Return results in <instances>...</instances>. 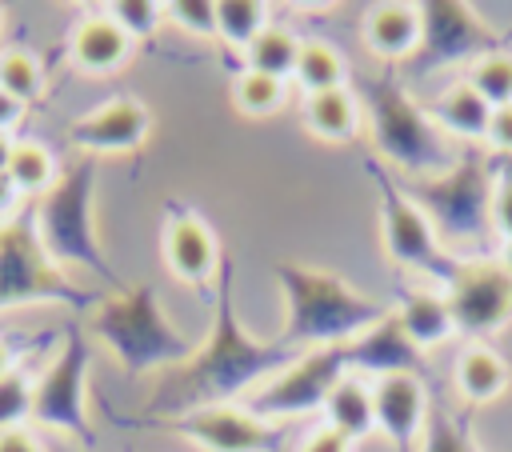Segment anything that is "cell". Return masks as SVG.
Returning <instances> with one entry per match:
<instances>
[{"mask_svg":"<svg viewBox=\"0 0 512 452\" xmlns=\"http://www.w3.org/2000/svg\"><path fill=\"white\" fill-rule=\"evenodd\" d=\"M300 352L284 348L280 340H256L244 332L240 316H236V300H232V260L224 256L220 276H216V316H212V332L200 356H192L172 392H168V412L172 420L196 408H212V404H232L236 396L260 388L264 380H272L276 372H284Z\"/></svg>","mask_w":512,"mask_h":452,"instance_id":"6da1fadb","label":"cell"},{"mask_svg":"<svg viewBox=\"0 0 512 452\" xmlns=\"http://www.w3.org/2000/svg\"><path fill=\"white\" fill-rule=\"evenodd\" d=\"M272 276H276L280 296H284V324H280L276 340L292 352L340 348L392 312L388 304L356 292L348 280H340L328 268L276 260Z\"/></svg>","mask_w":512,"mask_h":452,"instance_id":"7a4b0ae2","label":"cell"},{"mask_svg":"<svg viewBox=\"0 0 512 452\" xmlns=\"http://www.w3.org/2000/svg\"><path fill=\"white\" fill-rule=\"evenodd\" d=\"M352 92L360 112H368L376 156H384L396 176H436L456 160L428 108L416 104L396 76H356Z\"/></svg>","mask_w":512,"mask_h":452,"instance_id":"3957f363","label":"cell"},{"mask_svg":"<svg viewBox=\"0 0 512 452\" xmlns=\"http://www.w3.org/2000/svg\"><path fill=\"white\" fill-rule=\"evenodd\" d=\"M492 172L496 156L488 148H464L444 172L396 176V184L428 216L444 248L456 252V244H476L492 236Z\"/></svg>","mask_w":512,"mask_h":452,"instance_id":"277c9868","label":"cell"},{"mask_svg":"<svg viewBox=\"0 0 512 452\" xmlns=\"http://www.w3.org/2000/svg\"><path fill=\"white\" fill-rule=\"evenodd\" d=\"M368 172L376 180V196H380V240L388 260L408 272V276H428L440 288H448L464 264V256H456L452 248H444V240L436 236V228L428 224V216L400 192L396 176L384 172L376 160H368Z\"/></svg>","mask_w":512,"mask_h":452,"instance_id":"5b68a950","label":"cell"},{"mask_svg":"<svg viewBox=\"0 0 512 452\" xmlns=\"http://www.w3.org/2000/svg\"><path fill=\"white\" fill-rule=\"evenodd\" d=\"M344 376H348V368L340 360V348H312V352H300L284 372H276L272 380L252 388L244 408L268 424L312 416V412H324L332 388Z\"/></svg>","mask_w":512,"mask_h":452,"instance_id":"8992f818","label":"cell"},{"mask_svg":"<svg viewBox=\"0 0 512 452\" xmlns=\"http://www.w3.org/2000/svg\"><path fill=\"white\" fill-rule=\"evenodd\" d=\"M416 12H420V44L408 56L416 76L448 64H464V60L476 64L480 56L500 52L496 32L464 0H424L416 4Z\"/></svg>","mask_w":512,"mask_h":452,"instance_id":"52a82bcc","label":"cell"},{"mask_svg":"<svg viewBox=\"0 0 512 452\" xmlns=\"http://www.w3.org/2000/svg\"><path fill=\"white\" fill-rule=\"evenodd\" d=\"M456 336L480 344L512 324V272L496 256H468L456 280L444 288Z\"/></svg>","mask_w":512,"mask_h":452,"instance_id":"ba28073f","label":"cell"},{"mask_svg":"<svg viewBox=\"0 0 512 452\" xmlns=\"http://www.w3.org/2000/svg\"><path fill=\"white\" fill-rule=\"evenodd\" d=\"M172 428L204 452H280L284 448V432L252 416L244 404L196 408V412L176 416Z\"/></svg>","mask_w":512,"mask_h":452,"instance_id":"9c48e42d","label":"cell"},{"mask_svg":"<svg viewBox=\"0 0 512 452\" xmlns=\"http://www.w3.org/2000/svg\"><path fill=\"white\" fill-rule=\"evenodd\" d=\"M152 132V116L136 96H112L104 104H96L92 112H84L80 120H72L68 136L76 148L96 152V156H120V152H136Z\"/></svg>","mask_w":512,"mask_h":452,"instance_id":"30bf717a","label":"cell"},{"mask_svg":"<svg viewBox=\"0 0 512 452\" xmlns=\"http://www.w3.org/2000/svg\"><path fill=\"white\" fill-rule=\"evenodd\" d=\"M340 360H344L348 376H372V380L420 376L428 368L424 352L404 336V328H400V320L392 312L384 320H376L368 332H360L356 340L340 344Z\"/></svg>","mask_w":512,"mask_h":452,"instance_id":"8fae6325","label":"cell"},{"mask_svg":"<svg viewBox=\"0 0 512 452\" xmlns=\"http://www.w3.org/2000/svg\"><path fill=\"white\" fill-rule=\"evenodd\" d=\"M164 264H168V272L176 280L196 284V288L216 280L220 264H224L212 228L196 212H188L180 204H172V212L164 220Z\"/></svg>","mask_w":512,"mask_h":452,"instance_id":"7c38bea8","label":"cell"},{"mask_svg":"<svg viewBox=\"0 0 512 452\" xmlns=\"http://www.w3.org/2000/svg\"><path fill=\"white\" fill-rule=\"evenodd\" d=\"M372 408H376V432L388 436L396 452H416L428 424V392L420 376H384L372 380Z\"/></svg>","mask_w":512,"mask_h":452,"instance_id":"4fadbf2b","label":"cell"},{"mask_svg":"<svg viewBox=\"0 0 512 452\" xmlns=\"http://www.w3.org/2000/svg\"><path fill=\"white\" fill-rule=\"evenodd\" d=\"M132 48H136V44H132L104 12L80 16V20L72 24V32H68V60H72V68L84 72V76H108V72L124 68L128 56H132Z\"/></svg>","mask_w":512,"mask_h":452,"instance_id":"5bb4252c","label":"cell"},{"mask_svg":"<svg viewBox=\"0 0 512 452\" xmlns=\"http://www.w3.org/2000/svg\"><path fill=\"white\" fill-rule=\"evenodd\" d=\"M428 116H432V124H436L444 136H456V140H464L468 148H484L488 124H492V104H488L468 80H460V84L444 88V92L428 104Z\"/></svg>","mask_w":512,"mask_h":452,"instance_id":"9a60e30c","label":"cell"},{"mask_svg":"<svg viewBox=\"0 0 512 452\" xmlns=\"http://www.w3.org/2000/svg\"><path fill=\"white\" fill-rule=\"evenodd\" d=\"M364 44L380 60H408L420 44V12L416 4H372L364 16Z\"/></svg>","mask_w":512,"mask_h":452,"instance_id":"2e32d148","label":"cell"},{"mask_svg":"<svg viewBox=\"0 0 512 452\" xmlns=\"http://www.w3.org/2000/svg\"><path fill=\"white\" fill-rule=\"evenodd\" d=\"M120 336H124V348L136 364H152V360H184L192 352V344L176 332H168L160 324V316L152 312L148 296H140V304H132L120 320Z\"/></svg>","mask_w":512,"mask_h":452,"instance_id":"e0dca14e","label":"cell"},{"mask_svg":"<svg viewBox=\"0 0 512 452\" xmlns=\"http://www.w3.org/2000/svg\"><path fill=\"white\" fill-rule=\"evenodd\" d=\"M392 316L400 320L404 336H408V340H412L420 352H428V348L444 344L448 336H456L452 316H448V300H444V292H428V288H404V292H400V304L392 308Z\"/></svg>","mask_w":512,"mask_h":452,"instance_id":"ac0fdd59","label":"cell"},{"mask_svg":"<svg viewBox=\"0 0 512 452\" xmlns=\"http://www.w3.org/2000/svg\"><path fill=\"white\" fill-rule=\"evenodd\" d=\"M324 424L340 432L348 444H360L364 436L376 432V408H372V384L364 376H344L328 404H324Z\"/></svg>","mask_w":512,"mask_h":452,"instance_id":"d6986e66","label":"cell"},{"mask_svg":"<svg viewBox=\"0 0 512 452\" xmlns=\"http://www.w3.org/2000/svg\"><path fill=\"white\" fill-rule=\"evenodd\" d=\"M456 392L468 404H488L508 388V364L488 348V344H468L456 360Z\"/></svg>","mask_w":512,"mask_h":452,"instance_id":"ffe728a7","label":"cell"},{"mask_svg":"<svg viewBox=\"0 0 512 452\" xmlns=\"http://www.w3.org/2000/svg\"><path fill=\"white\" fill-rule=\"evenodd\" d=\"M304 124L312 136L320 140H352L360 128V100L352 88H336V92H320V96H304Z\"/></svg>","mask_w":512,"mask_h":452,"instance_id":"44dd1931","label":"cell"},{"mask_svg":"<svg viewBox=\"0 0 512 452\" xmlns=\"http://www.w3.org/2000/svg\"><path fill=\"white\" fill-rule=\"evenodd\" d=\"M300 44H304V40H296L292 32L268 24V28L244 48V64H248V72H260V76H272V80L284 84V80H292V72H296Z\"/></svg>","mask_w":512,"mask_h":452,"instance_id":"7402d4cb","label":"cell"},{"mask_svg":"<svg viewBox=\"0 0 512 452\" xmlns=\"http://www.w3.org/2000/svg\"><path fill=\"white\" fill-rule=\"evenodd\" d=\"M292 80L304 88V96H320V92L348 88V68H344V60H340V52H336L332 44H324V40H304Z\"/></svg>","mask_w":512,"mask_h":452,"instance_id":"603a6c76","label":"cell"},{"mask_svg":"<svg viewBox=\"0 0 512 452\" xmlns=\"http://www.w3.org/2000/svg\"><path fill=\"white\" fill-rule=\"evenodd\" d=\"M4 176L16 184L20 196H36V192H48L56 184V156L40 144V140H16L12 148V160L4 168Z\"/></svg>","mask_w":512,"mask_h":452,"instance_id":"cb8c5ba5","label":"cell"},{"mask_svg":"<svg viewBox=\"0 0 512 452\" xmlns=\"http://www.w3.org/2000/svg\"><path fill=\"white\" fill-rule=\"evenodd\" d=\"M268 28V4L260 0H216V36L232 48H248Z\"/></svg>","mask_w":512,"mask_h":452,"instance_id":"d4e9b609","label":"cell"},{"mask_svg":"<svg viewBox=\"0 0 512 452\" xmlns=\"http://www.w3.org/2000/svg\"><path fill=\"white\" fill-rule=\"evenodd\" d=\"M0 92L20 100L24 108L44 92V64L28 48H0Z\"/></svg>","mask_w":512,"mask_h":452,"instance_id":"484cf974","label":"cell"},{"mask_svg":"<svg viewBox=\"0 0 512 452\" xmlns=\"http://www.w3.org/2000/svg\"><path fill=\"white\" fill-rule=\"evenodd\" d=\"M468 84L492 104V108H508L512 104V52H492L480 56L468 72Z\"/></svg>","mask_w":512,"mask_h":452,"instance_id":"4316f807","label":"cell"},{"mask_svg":"<svg viewBox=\"0 0 512 452\" xmlns=\"http://www.w3.org/2000/svg\"><path fill=\"white\" fill-rule=\"evenodd\" d=\"M132 44L136 40H148L160 24H164V4H156V0H112V4H104L100 8Z\"/></svg>","mask_w":512,"mask_h":452,"instance_id":"83f0119b","label":"cell"},{"mask_svg":"<svg viewBox=\"0 0 512 452\" xmlns=\"http://www.w3.org/2000/svg\"><path fill=\"white\" fill-rule=\"evenodd\" d=\"M36 408V384L28 372L12 368L0 376V432L4 428H24Z\"/></svg>","mask_w":512,"mask_h":452,"instance_id":"f1b7e54d","label":"cell"},{"mask_svg":"<svg viewBox=\"0 0 512 452\" xmlns=\"http://www.w3.org/2000/svg\"><path fill=\"white\" fill-rule=\"evenodd\" d=\"M232 96H236V108L240 112H248V116H272L284 104V84L272 80V76H260V72H248L244 68L236 76Z\"/></svg>","mask_w":512,"mask_h":452,"instance_id":"f546056e","label":"cell"},{"mask_svg":"<svg viewBox=\"0 0 512 452\" xmlns=\"http://www.w3.org/2000/svg\"><path fill=\"white\" fill-rule=\"evenodd\" d=\"M420 452H472V440L464 432V424L456 416H448L444 408H428V424H424V440Z\"/></svg>","mask_w":512,"mask_h":452,"instance_id":"4dcf8cb0","label":"cell"},{"mask_svg":"<svg viewBox=\"0 0 512 452\" xmlns=\"http://www.w3.org/2000/svg\"><path fill=\"white\" fill-rule=\"evenodd\" d=\"M164 20L192 36H216V0H172L164 4Z\"/></svg>","mask_w":512,"mask_h":452,"instance_id":"1f68e13d","label":"cell"},{"mask_svg":"<svg viewBox=\"0 0 512 452\" xmlns=\"http://www.w3.org/2000/svg\"><path fill=\"white\" fill-rule=\"evenodd\" d=\"M492 232L500 240L512 236V156H496V172H492Z\"/></svg>","mask_w":512,"mask_h":452,"instance_id":"d6a6232c","label":"cell"},{"mask_svg":"<svg viewBox=\"0 0 512 452\" xmlns=\"http://www.w3.org/2000/svg\"><path fill=\"white\" fill-rule=\"evenodd\" d=\"M484 148L492 156H512V104L508 108H492V124H488Z\"/></svg>","mask_w":512,"mask_h":452,"instance_id":"836d02e7","label":"cell"},{"mask_svg":"<svg viewBox=\"0 0 512 452\" xmlns=\"http://www.w3.org/2000/svg\"><path fill=\"white\" fill-rule=\"evenodd\" d=\"M300 452H352V444H348L340 432H332L328 424H320L316 432H308V436H304Z\"/></svg>","mask_w":512,"mask_h":452,"instance_id":"e575fe53","label":"cell"},{"mask_svg":"<svg viewBox=\"0 0 512 452\" xmlns=\"http://www.w3.org/2000/svg\"><path fill=\"white\" fill-rule=\"evenodd\" d=\"M0 452H44V444L24 424V428H4L0 432Z\"/></svg>","mask_w":512,"mask_h":452,"instance_id":"d590c367","label":"cell"},{"mask_svg":"<svg viewBox=\"0 0 512 452\" xmlns=\"http://www.w3.org/2000/svg\"><path fill=\"white\" fill-rule=\"evenodd\" d=\"M20 120H24V104L12 100L8 92H0V132H12Z\"/></svg>","mask_w":512,"mask_h":452,"instance_id":"8d00e7d4","label":"cell"},{"mask_svg":"<svg viewBox=\"0 0 512 452\" xmlns=\"http://www.w3.org/2000/svg\"><path fill=\"white\" fill-rule=\"evenodd\" d=\"M16 204H20V192H16V184H12V180L0 172V224H4V220L16 212Z\"/></svg>","mask_w":512,"mask_h":452,"instance_id":"74e56055","label":"cell"},{"mask_svg":"<svg viewBox=\"0 0 512 452\" xmlns=\"http://www.w3.org/2000/svg\"><path fill=\"white\" fill-rule=\"evenodd\" d=\"M12 148H16V140H12V132H0V172L8 168V160H12Z\"/></svg>","mask_w":512,"mask_h":452,"instance_id":"f35d334b","label":"cell"},{"mask_svg":"<svg viewBox=\"0 0 512 452\" xmlns=\"http://www.w3.org/2000/svg\"><path fill=\"white\" fill-rule=\"evenodd\" d=\"M496 260H500V264L512 272V236H508V240H500V256H496Z\"/></svg>","mask_w":512,"mask_h":452,"instance_id":"ab89813d","label":"cell"},{"mask_svg":"<svg viewBox=\"0 0 512 452\" xmlns=\"http://www.w3.org/2000/svg\"><path fill=\"white\" fill-rule=\"evenodd\" d=\"M12 368H16V364H12V348L0 340V376H4V372H12Z\"/></svg>","mask_w":512,"mask_h":452,"instance_id":"60d3db41","label":"cell"},{"mask_svg":"<svg viewBox=\"0 0 512 452\" xmlns=\"http://www.w3.org/2000/svg\"><path fill=\"white\" fill-rule=\"evenodd\" d=\"M0 32H4V8H0Z\"/></svg>","mask_w":512,"mask_h":452,"instance_id":"b9f144b4","label":"cell"}]
</instances>
